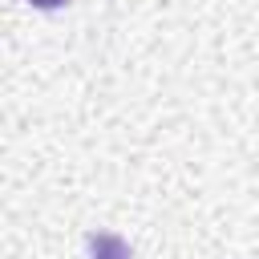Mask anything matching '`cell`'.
<instances>
[{"label":"cell","instance_id":"obj_1","mask_svg":"<svg viewBox=\"0 0 259 259\" xmlns=\"http://www.w3.org/2000/svg\"><path fill=\"white\" fill-rule=\"evenodd\" d=\"M89 251L93 259H130V247L117 235H89Z\"/></svg>","mask_w":259,"mask_h":259},{"label":"cell","instance_id":"obj_2","mask_svg":"<svg viewBox=\"0 0 259 259\" xmlns=\"http://www.w3.org/2000/svg\"><path fill=\"white\" fill-rule=\"evenodd\" d=\"M32 4H40V8H57V4H65V0H32Z\"/></svg>","mask_w":259,"mask_h":259}]
</instances>
